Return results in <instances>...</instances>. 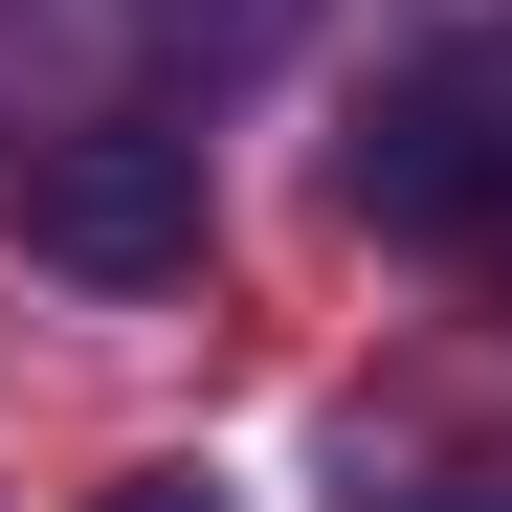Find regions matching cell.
I'll list each match as a JSON object with an SVG mask.
<instances>
[{
  "instance_id": "2",
  "label": "cell",
  "mask_w": 512,
  "mask_h": 512,
  "mask_svg": "<svg viewBox=\"0 0 512 512\" xmlns=\"http://www.w3.org/2000/svg\"><path fill=\"white\" fill-rule=\"evenodd\" d=\"M334 201H357L379 245H512V67L490 45L379 67L357 134H334Z\"/></svg>"
},
{
  "instance_id": "5",
  "label": "cell",
  "mask_w": 512,
  "mask_h": 512,
  "mask_svg": "<svg viewBox=\"0 0 512 512\" xmlns=\"http://www.w3.org/2000/svg\"><path fill=\"white\" fill-rule=\"evenodd\" d=\"M90 512H245L223 468H134V490H90Z\"/></svg>"
},
{
  "instance_id": "4",
  "label": "cell",
  "mask_w": 512,
  "mask_h": 512,
  "mask_svg": "<svg viewBox=\"0 0 512 512\" xmlns=\"http://www.w3.org/2000/svg\"><path fill=\"white\" fill-rule=\"evenodd\" d=\"M357 512H512V468H357Z\"/></svg>"
},
{
  "instance_id": "3",
  "label": "cell",
  "mask_w": 512,
  "mask_h": 512,
  "mask_svg": "<svg viewBox=\"0 0 512 512\" xmlns=\"http://www.w3.org/2000/svg\"><path fill=\"white\" fill-rule=\"evenodd\" d=\"M290 23H312V0H134V45H156V67H201V90H245Z\"/></svg>"
},
{
  "instance_id": "1",
  "label": "cell",
  "mask_w": 512,
  "mask_h": 512,
  "mask_svg": "<svg viewBox=\"0 0 512 512\" xmlns=\"http://www.w3.org/2000/svg\"><path fill=\"white\" fill-rule=\"evenodd\" d=\"M0 223H23V268L67 290H179L201 268V134L179 112H67L0 156Z\"/></svg>"
}]
</instances>
